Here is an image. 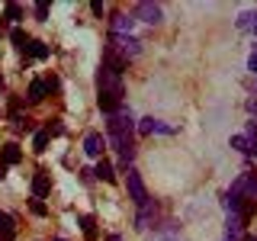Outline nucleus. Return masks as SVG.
Here are the masks:
<instances>
[{
    "label": "nucleus",
    "instance_id": "nucleus-21",
    "mask_svg": "<svg viewBox=\"0 0 257 241\" xmlns=\"http://www.w3.org/2000/svg\"><path fill=\"white\" fill-rule=\"evenodd\" d=\"M4 20L20 23V20H23V7H20V4H10V7H7V13H4Z\"/></svg>",
    "mask_w": 257,
    "mask_h": 241
},
{
    "label": "nucleus",
    "instance_id": "nucleus-25",
    "mask_svg": "<svg viewBox=\"0 0 257 241\" xmlns=\"http://www.w3.org/2000/svg\"><path fill=\"white\" fill-rule=\"evenodd\" d=\"M247 71H251V74L257 77V48L251 52V58H247Z\"/></svg>",
    "mask_w": 257,
    "mask_h": 241
},
{
    "label": "nucleus",
    "instance_id": "nucleus-22",
    "mask_svg": "<svg viewBox=\"0 0 257 241\" xmlns=\"http://www.w3.org/2000/svg\"><path fill=\"white\" fill-rule=\"evenodd\" d=\"M29 212H32V215H39V219H42V215H48V206L42 203V199H32V203H29Z\"/></svg>",
    "mask_w": 257,
    "mask_h": 241
},
{
    "label": "nucleus",
    "instance_id": "nucleus-6",
    "mask_svg": "<svg viewBox=\"0 0 257 241\" xmlns=\"http://www.w3.org/2000/svg\"><path fill=\"white\" fill-rule=\"evenodd\" d=\"M231 193H238L241 199H251V203H257V177L254 174H241L235 183H231Z\"/></svg>",
    "mask_w": 257,
    "mask_h": 241
},
{
    "label": "nucleus",
    "instance_id": "nucleus-2",
    "mask_svg": "<svg viewBox=\"0 0 257 241\" xmlns=\"http://www.w3.org/2000/svg\"><path fill=\"white\" fill-rule=\"evenodd\" d=\"M122 74H116V71L103 68L100 64V74H96V103H100V109L106 112V116H112L119 106H122Z\"/></svg>",
    "mask_w": 257,
    "mask_h": 241
},
{
    "label": "nucleus",
    "instance_id": "nucleus-1",
    "mask_svg": "<svg viewBox=\"0 0 257 241\" xmlns=\"http://www.w3.org/2000/svg\"><path fill=\"white\" fill-rule=\"evenodd\" d=\"M132 129H135L132 109H128L125 103H122V106H119V109L109 116V123H106V142L119 151V164H122V167H128V164H132V158H135Z\"/></svg>",
    "mask_w": 257,
    "mask_h": 241
},
{
    "label": "nucleus",
    "instance_id": "nucleus-26",
    "mask_svg": "<svg viewBox=\"0 0 257 241\" xmlns=\"http://www.w3.org/2000/svg\"><path fill=\"white\" fill-rule=\"evenodd\" d=\"M48 16V4H36V20H45Z\"/></svg>",
    "mask_w": 257,
    "mask_h": 241
},
{
    "label": "nucleus",
    "instance_id": "nucleus-9",
    "mask_svg": "<svg viewBox=\"0 0 257 241\" xmlns=\"http://www.w3.org/2000/svg\"><path fill=\"white\" fill-rule=\"evenodd\" d=\"M103 68H109V71H116V74H122L125 71V58L116 52L112 45H106V52H103Z\"/></svg>",
    "mask_w": 257,
    "mask_h": 241
},
{
    "label": "nucleus",
    "instance_id": "nucleus-20",
    "mask_svg": "<svg viewBox=\"0 0 257 241\" xmlns=\"http://www.w3.org/2000/svg\"><path fill=\"white\" fill-rule=\"evenodd\" d=\"M231 148H238V151H247V155H254V148H251V142L244 139V135H231Z\"/></svg>",
    "mask_w": 257,
    "mask_h": 241
},
{
    "label": "nucleus",
    "instance_id": "nucleus-14",
    "mask_svg": "<svg viewBox=\"0 0 257 241\" xmlns=\"http://www.w3.org/2000/svg\"><path fill=\"white\" fill-rule=\"evenodd\" d=\"M151 219H155V206H151V199H148L145 206H139V219H135V225L145 231V228H151V225H148Z\"/></svg>",
    "mask_w": 257,
    "mask_h": 241
},
{
    "label": "nucleus",
    "instance_id": "nucleus-4",
    "mask_svg": "<svg viewBox=\"0 0 257 241\" xmlns=\"http://www.w3.org/2000/svg\"><path fill=\"white\" fill-rule=\"evenodd\" d=\"M132 20L135 23H151V26H158V23L164 20V10H161L158 4H151V0H142V4L132 10Z\"/></svg>",
    "mask_w": 257,
    "mask_h": 241
},
{
    "label": "nucleus",
    "instance_id": "nucleus-15",
    "mask_svg": "<svg viewBox=\"0 0 257 241\" xmlns=\"http://www.w3.org/2000/svg\"><path fill=\"white\" fill-rule=\"evenodd\" d=\"M93 177H96V180H106V183H112V180H116V174H112V164H109V161H96V171H93Z\"/></svg>",
    "mask_w": 257,
    "mask_h": 241
},
{
    "label": "nucleus",
    "instance_id": "nucleus-24",
    "mask_svg": "<svg viewBox=\"0 0 257 241\" xmlns=\"http://www.w3.org/2000/svg\"><path fill=\"white\" fill-rule=\"evenodd\" d=\"M32 145H36V151H45L48 148V132H36V142Z\"/></svg>",
    "mask_w": 257,
    "mask_h": 241
},
{
    "label": "nucleus",
    "instance_id": "nucleus-16",
    "mask_svg": "<svg viewBox=\"0 0 257 241\" xmlns=\"http://www.w3.org/2000/svg\"><path fill=\"white\" fill-rule=\"evenodd\" d=\"M10 42H13L16 48H20V52H26V48H29V39H26V32H23L20 26H13V32H10Z\"/></svg>",
    "mask_w": 257,
    "mask_h": 241
},
{
    "label": "nucleus",
    "instance_id": "nucleus-30",
    "mask_svg": "<svg viewBox=\"0 0 257 241\" xmlns=\"http://www.w3.org/2000/svg\"><path fill=\"white\" fill-rule=\"evenodd\" d=\"M254 36H257V26H254Z\"/></svg>",
    "mask_w": 257,
    "mask_h": 241
},
{
    "label": "nucleus",
    "instance_id": "nucleus-13",
    "mask_svg": "<svg viewBox=\"0 0 257 241\" xmlns=\"http://www.w3.org/2000/svg\"><path fill=\"white\" fill-rule=\"evenodd\" d=\"M45 96H48V84H45V80H32V84H29V93H26V100H29V103H42Z\"/></svg>",
    "mask_w": 257,
    "mask_h": 241
},
{
    "label": "nucleus",
    "instance_id": "nucleus-23",
    "mask_svg": "<svg viewBox=\"0 0 257 241\" xmlns=\"http://www.w3.org/2000/svg\"><path fill=\"white\" fill-rule=\"evenodd\" d=\"M139 132L142 135H155V116H145L142 123H139Z\"/></svg>",
    "mask_w": 257,
    "mask_h": 241
},
{
    "label": "nucleus",
    "instance_id": "nucleus-3",
    "mask_svg": "<svg viewBox=\"0 0 257 241\" xmlns=\"http://www.w3.org/2000/svg\"><path fill=\"white\" fill-rule=\"evenodd\" d=\"M125 190H128V199H132L135 206H145L148 203V190H145V180L139 171H132L128 167V177H125Z\"/></svg>",
    "mask_w": 257,
    "mask_h": 241
},
{
    "label": "nucleus",
    "instance_id": "nucleus-32",
    "mask_svg": "<svg viewBox=\"0 0 257 241\" xmlns=\"http://www.w3.org/2000/svg\"><path fill=\"white\" fill-rule=\"evenodd\" d=\"M0 84H4V77H0Z\"/></svg>",
    "mask_w": 257,
    "mask_h": 241
},
{
    "label": "nucleus",
    "instance_id": "nucleus-29",
    "mask_svg": "<svg viewBox=\"0 0 257 241\" xmlns=\"http://www.w3.org/2000/svg\"><path fill=\"white\" fill-rule=\"evenodd\" d=\"M0 177H7V167L4 164H0Z\"/></svg>",
    "mask_w": 257,
    "mask_h": 241
},
{
    "label": "nucleus",
    "instance_id": "nucleus-7",
    "mask_svg": "<svg viewBox=\"0 0 257 241\" xmlns=\"http://www.w3.org/2000/svg\"><path fill=\"white\" fill-rule=\"evenodd\" d=\"M103 148H106V139L100 132H87L84 135V155L87 158H103Z\"/></svg>",
    "mask_w": 257,
    "mask_h": 241
},
{
    "label": "nucleus",
    "instance_id": "nucleus-5",
    "mask_svg": "<svg viewBox=\"0 0 257 241\" xmlns=\"http://www.w3.org/2000/svg\"><path fill=\"white\" fill-rule=\"evenodd\" d=\"M109 45L116 48L119 55H122V58L128 61V58H139L142 55V42L135 36H109Z\"/></svg>",
    "mask_w": 257,
    "mask_h": 241
},
{
    "label": "nucleus",
    "instance_id": "nucleus-27",
    "mask_svg": "<svg viewBox=\"0 0 257 241\" xmlns=\"http://www.w3.org/2000/svg\"><path fill=\"white\" fill-rule=\"evenodd\" d=\"M247 109H251V116L257 119V100H251V103H247Z\"/></svg>",
    "mask_w": 257,
    "mask_h": 241
},
{
    "label": "nucleus",
    "instance_id": "nucleus-31",
    "mask_svg": "<svg viewBox=\"0 0 257 241\" xmlns=\"http://www.w3.org/2000/svg\"><path fill=\"white\" fill-rule=\"evenodd\" d=\"M55 241H64V238H55Z\"/></svg>",
    "mask_w": 257,
    "mask_h": 241
},
{
    "label": "nucleus",
    "instance_id": "nucleus-10",
    "mask_svg": "<svg viewBox=\"0 0 257 241\" xmlns=\"http://www.w3.org/2000/svg\"><path fill=\"white\" fill-rule=\"evenodd\" d=\"M225 241H241L244 238V222H241V215L238 212H228V225H225Z\"/></svg>",
    "mask_w": 257,
    "mask_h": 241
},
{
    "label": "nucleus",
    "instance_id": "nucleus-11",
    "mask_svg": "<svg viewBox=\"0 0 257 241\" xmlns=\"http://www.w3.org/2000/svg\"><path fill=\"white\" fill-rule=\"evenodd\" d=\"M20 161H23V148H20V145H4V151H0V164H4V167H16V164H20Z\"/></svg>",
    "mask_w": 257,
    "mask_h": 241
},
{
    "label": "nucleus",
    "instance_id": "nucleus-28",
    "mask_svg": "<svg viewBox=\"0 0 257 241\" xmlns=\"http://www.w3.org/2000/svg\"><path fill=\"white\" fill-rule=\"evenodd\" d=\"M103 241H122V235H106Z\"/></svg>",
    "mask_w": 257,
    "mask_h": 241
},
{
    "label": "nucleus",
    "instance_id": "nucleus-12",
    "mask_svg": "<svg viewBox=\"0 0 257 241\" xmlns=\"http://www.w3.org/2000/svg\"><path fill=\"white\" fill-rule=\"evenodd\" d=\"M48 190H52V183H48V174H36V177H32V196H36V199H45Z\"/></svg>",
    "mask_w": 257,
    "mask_h": 241
},
{
    "label": "nucleus",
    "instance_id": "nucleus-8",
    "mask_svg": "<svg viewBox=\"0 0 257 241\" xmlns=\"http://www.w3.org/2000/svg\"><path fill=\"white\" fill-rule=\"evenodd\" d=\"M109 29H112V36H132L135 20H132V16H125V13H116L109 20Z\"/></svg>",
    "mask_w": 257,
    "mask_h": 241
},
{
    "label": "nucleus",
    "instance_id": "nucleus-18",
    "mask_svg": "<svg viewBox=\"0 0 257 241\" xmlns=\"http://www.w3.org/2000/svg\"><path fill=\"white\" fill-rule=\"evenodd\" d=\"M26 52L32 55V58H39V61H42V58H48V45H45V42H29V48H26Z\"/></svg>",
    "mask_w": 257,
    "mask_h": 241
},
{
    "label": "nucleus",
    "instance_id": "nucleus-17",
    "mask_svg": "<svg viewBox=\"0 0 257 241\" xmlns=\"http://www.w3.org/2000/svg\"><path fill=\"white\" fill-rule=\"evenodd\" d=\"M80 228H84L87 241H96V228H93V215H80Z\"/></svg>",
    "mask_w": 257,
    "mask_h": 241
},
{
    "label": "nucleus",
    "instance_id": "nucleus-19",
    "mask_svg": "<svg viewBox=\"0 0 257 241\" xmlns=\"http://www.w3.org/2000/svg\"><path fill=\"white\" fill-rule=\"evenodd\" d=\"M257 26V10H247V13H241V20H238V29H254Z\"/></svg>",
    "mask_w": 257,
    "mask_h": 241
}]
</instances>
